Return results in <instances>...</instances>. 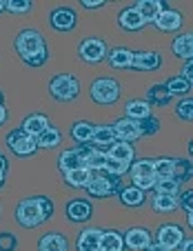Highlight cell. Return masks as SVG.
<instances>
[{
	"label": "cell",
	"instance_id": "f35d334b",
	"mask_svg": "<svg viewBox=\"0 0 193 251\" xmlns=\"http://www.w3.org/2000/svg\"><path fill=\"white\" fill-rule=\"evenodd\" d=\"M173 162H175V174H173L175 180L180 185L191 180V160H178V158H173Z\"/></svg>",
	"mask_w": 193,
	"mask_h": 251
},
{
	"label": "cell",
	"instance_id": "f1b7e54d",
	"mask_svg": "<svg viewBox=\"0 0 193 251\" xmlns=\"http://www.w3.org/2000/svg\"><path fill=\"white\" fill-rule=\"evenodd\" d=\"M124 114H127L124 118L140 123V120H145L146 116L153 114V109L146 104V100H129V102L124 104Z\"/></svg>",
	"mask_w": 193,
	"mask_h": 251
},
{
	"label": "cell",
	"instance_id": "7bdbcfd3",
	"mask_svg": "<svg viewBox=\"0 0 193 251\" xmlns=\"http://www.w3.org/2000/svg\"><path fill=\"white\" fill-rule=\"evenodd\" d=\"M18 249V238L11 231H0V251H16Z\"/></svg>",
	"mask_w": 193,
	"mask_h": 251
},
{
	"label": "cell",
	"instance_id": "30bf717a",
	"mask_svg": "<svg viewBox=\"0 0 193 251\" xmlns=\"http://www.w3.org/2000/svg\"><path fill=\"white\" fill-rule=\"evenodd\" d=\"M184 238V229L180 225H173V223H167V225H160L156 231V242L162 247H167L169 251L178 249L180 242Z\"/></svg>",
	"mask_w": 193,
	"mask_h": 251
},
{
	"label": "cell",
	"instance_id": "d6986e66",
	"mask_svg": "<svg viewBox=\"0 0 193 251\" xmlns=\"http://www.w3.org/2000/svg\"><path fill=\"white\" fill-rule=\"evenodd\" d=\"M171 51L180 58V60H193V33L187 31V33H180L175 36V40L171 43Z\"/></svg>",
	"mask_w": 193,
	"mask_h": 251
},
{
	"label": "cell",
	"instance_id": "83f0119b",
	"mask_svg": "<svg viewBox=\"0 0 193 251\" xmlns=\"http://www.w3.org/2000/svg\"><path fill=\"white\" fill-rule=\"evenodd\" d=\"M98 251H124L122 233L116 229H104L100 236V249Z\"/></svg>",
	"mask_w": 193,
	"mask_h": 251
},
{
	"label": "cell",
	"instance_id": "bcb514c9",
	"mask_svg": "<svg viewBox=\"0 0 193 251\" xmlns=\"http://www.w3.org/2000/svg\"><path fill=\"white\" fill-rule=\"evenodd\" d=\"M85 9H100V7L107 5V0H82L80 2Z\"/></svg>",
	"mask_w": 193,
	"mask_h": 251
},
{
	"label": "cell",
	"instance_id": "484cf974",
	"mask_svg": "<svg viewBox=\"0 0 193 251\" xmlns=\"http://www.w3.org/2000/svg\"><path fill=\"white\" fill-rule=\"evenodd\" d=\"M131 49L127 47H113L111 51H107V62L111 69H129L131 65Z\"/></svg>",
	"mask_w": 193,
	"mask_h": 251
},
{
	"label": "cell",
	"instance_id": "277c9868",
	"mask_svg": "<svg viewBox=\"0 0 193 251\" xmlns=\"http://www.w3.org/2000/svg\"><path fill=\"white\" fill-rule=\"evenodd\" d=\"M89 96L96 104H116L120 100V82L116 78H96L89 87Z\"/></svg>",
	"mask_w": 193,
	"mask_h": 251
},
{
	"label": "cell",
	"instance_id": "c3c4849f",
	"mask_svg": "<svg viewBox=\"0 0 193 251\" xmlns=\"http://www.w3.org/2000/svg\"><path fill=\"white\" fill-rule=\"evenodd\" d=\"M7 171H9V162H7V158L0 153V174L7 176Z\"/></svg>",
	"mask_w": 193,
	"mask_h": 251
},
{
	"label": "cell",
	"instance_id": "d590c367",
	"mask_svg": "<svg viewBox=\"0 0 193 251\" xmlns=\"http://www.w3.org/2000/svg\"><path fill=\"white\" fill-rule=\"evenodd\" d=\"M175 198H178V207L187 213L189 227H191V225H193V189H191V187H187V189H184L180 196H175Z\"/></svg>",
	"mask_w": 193,
	"mask_h": 251
},
{
	"label": "cell",
	"instance_id": "52a82bcc",
	"mask_svg": "<svg viewBox=\"0 0 193 251\" xmlns=\"http://www.w3.org/2000/svg\"><path fill=\"white\" fill-rule=\"evenodd\" d=\"M78 56L82 62L98 65V62L107 60V43L102 38H85L78 47Z\"/></svg>",
	"mask_w": 193,
	"mask_h": 251
},
{
	"label": "cell",
	"instance_id": "4316f807",
	"mask_svg": "<svg viewBox=\"0 0 193 251\" xmlns=\"http://www.w3.org/2000/svg\"><path fill=\"white\" fill-rule=\"evenodd\" d=\"M91 178H94V171H89L87 167H80V169H73L65 174V182L69 187H73V189H87Z\"/></svg>",
	"mask_w": 193,
	"mask_h": 251
},
{
	"label": "cell",
	"instance_id": "ac0fdd59",
	"mask_svg": "<svg viewBox=\"0 0 193 251\" xmlns=\"http://www.w3.org/2000/svg\"><path fill=\"white\" fill-rule=\"evenodd\" d=\"M118 27L122 29V31H129V33H138L142 31V29L146 27L145 23H142L140 14H138L133 7H124L122 11H120L118 16Z\"/></svg>",
	"mask_w": 193,
	"mask_h": 251
},
{
	"label": "cell",
	"instance_id": "603a6c76",
	"mask_svg": "<svg viewBox=\"0 0 193 251\" xmlns=\"http://www.w3.org/2000/svg\"><path fill=\"white\" fill-rule=\"evenodd\" d=\"M94 129L96 125L89 120H75L71 125V138H73L75 145H89L91 138H94Z\"/></svg>",
	"mask_w": 193,
	"mask_h": 251
},
{
	"label": "cell",
	"instance_id": "3957f363",
	"mask_svg": "<svg viewBox=\"0 0 193 251\" xmlns=\"http://www.w3.org/2000/svg\"><path fill=\"white\" fill-rule=\"evenodd\" d=\"M16 223L23 229H36L43 223H47L43 216V209H40V200L36 198H24L18 202L16 207Z\"/></svg>",
	"mask_w": 193,
	"mask_h": 251
},
{
	"label": "cell",
	"instance_id": "8fae6325",
	"mask_svg": "<svg viewBox=\"0 0 193 251\" xmlns=\"http://www.w3.org/2000/svg\"><path fill=\"white\" fill-rule=\"evenodd\" d=\"M162 67L160 51H133L129 69L133 71H158Z\"/></svg>",
	"mask_w": 193,
	"mask_h": 251
},
{
	"label": "cell",
	"instance_id": "44dd1931",
	"mask_svg": "<svg viewBox=\"0 0 193 251\" xmlns=\"http://www.w3.org/2000/svg\"><path fill=\"white\" fill-rule=\"evenodd\" d=\"M47 127H49V118L45 114H29L27 118L23 120V125H20V129L31 138H38Z\"/></svg>",
	"mask_w": 193,
	"mask_h": 251
},
{
	"label": "cell",
	"instance_id": "cb8c5ba5",
	"mask_svg": "<svg viewBox=\"0 0 193 251\" xmlns=\"http://www.w3.org/2000/svg\"><path fill=\"white\" fill-rule=\"evenodd\" d=\"M80 167H85V160H82L80 151L78 149H67V151H62L60 156H58V169L62 171V174H67V171H73V169H80Z\"/></svg>",
	"mask_w": 193,
	"mask_h": 251
},
{
	"label": "cell",
	"instance_id": "e0dca14e",
	"mask_svg": "<svg viewBox=\"0 0 193 251\" xmlns=\"http://www.w3.org/2000/svg\"><path fill=\"white\" fill-rule=\"evenodd\" d=\"M104 153H107L109 158H113V160L124 162V165H131L133 158H136V147H133L131 142L116 140V142L111 145V147L104 149Z\"/></svg>",
	"mask_w": 193,
	"mask_h": 251
},
{
	"label": "cell",
	"instance_id": "8d00e7d4",
	"mask_svg": "<svg viewBox=\"0 0 193 251\" xmlns=\"http://www.w3.org/2000/svg\"><path fill=\"white\" fill-rule=\"evenodd\" d=\"M175 116L182 123H191L193 120V96H184L178 104H175Z\"/></svg>",
	"mask_w": 193,
	"mask_h": 251
},
{
	"label": "cell",
	"instance_id": "f6af8a7d",
	"mask_svg": "<svg viewBox=\"0 0 193 251\" xmlns=\"http://www.w3.org/2000/svg\"><path fill=\"white\" fill-rule=\"evenodd\" d=\"M180 78H184L187 82H193V60H187V62H184Z\"/></svg>",
	"mask_w": 193,
	"mask_h": 251
},
{
	"label": "cell",
	"instance_id": "5bb4252c",
	"mask_svg": "<svg viewBox=\"0 0 193 251\" xmlns=\"http://www.w3.org/2000/svg\"><path fill=\"white\" fill-rule=\"evenodd\" d=\"M133 9L140 14L145 25H153L158 16L162 14V9H165V2L162 0H140V2L133 5Z\"/></svg>",
	"mask_w": 193,
	"mask_h": 251
},
{
	"label": "cell",
	"instance_id": "f5cc1de1",
	"mask_svg": "<svg viewBox=\"0 0 193 251\" xmlns=\"http://www.w3.org/2000/svg\"><path fill=\"white\" fill-rule=\"evenodd\" d=\"M5 11V0H0V14Z\"/></svg>",
	"mask_w": 193,
	"mask_h": 251
},
{
	"label": "cell",
	"instance_id": "836d02e7",
	"mask_svg": "<svg viewBox=\"0 0 193 251\" xmlns=\"http://www.w3.org/2000/svg\"><path fill=\"white\" fill-rule=\"evenodd\" d=\"M151 207L156 213H171L178 209V198L175 196H167V194H156L151 200Z\"/></svg>",
	"mask_w": 193,
	"mask_h": 251
},
{
	"label": "cell",
	"instance_id": "9a60e30c",
	"mask_svg": "<svg viewBox=\"0 0 193 251\" xmlns=\"http://www.w3.org/2000/svg\"><path fill=\"white\" fill-rule=\"evenodd\" d=\"M153 25H156L162 33H173V31H178V29L182 27V14H180L178 9H171V7L167 9V7H165V9H162V14L158 16Z\"/></svg>",
	"mask_w": 193,
	"mask_h": 251
},
{
	"label": "cell",
	"instance_id": "7c38bea8",
	"mask_svg": "<svg viewBox=\"0 0 193 251\" xmlns=\"http://www.w3.org/2000/svg\"><path fill=\"white\" fill-rule=\"evenodd\" d=\"M122 240H124V249L145 251L146 247L151 245V233H149V229H145V227H129L127 231L122 233Z\"/></svg>",
	"mask_w": 193,
	"mask_h": 251
},
{
	"label": "cell",
	"instance_id": "60d3db41",
	"mask_svg": "<svg viewBox=\"0 0 193 251\" xmlns=\"http://www.w3.org/2000/svg\"><path fill=\"white\" fill-rule=\"evenodd\" d=\"M180 182L178 180H158L153 185V191L156 194H167V196H178L180 194Z\"/></svg>",
	"mask_w": 193,
	"mask_h": 251
},
{
	"label": "cell",
	"instance_id": "b9f144b4",
	"mask_svg": "<svg viewBox=\"0 0 193 251\" xmlns=\"http://www.w3.org/2000/svg\"><path fill=\"white\" fill-rule=\"evenodd\" d=\"M33 7V2L29 0H5V11L9 14H29Z\"/></svg>",
	"mask_w": 193,
	"mask_h": 251
},
{
	"label": "cell",
	"instance_id": "1f68e13d",
	"mask_svg": "<svg viewBox=\"0 0 193 251\" xmlns=\"http://www.w3.org/2000/svg\"><path fill=\"white\" fill-rule=\"evenodd\" d=\"M91 142H94V147H98V149L111 147L113 142H116V133H113V127H111V125H96Z\"/></svg>",
	"mask_w": 193,
	"mask_h": 251
},
{
	"label": "cell",
	"instance_id": "d4e9b609",
	"mask_svg": "<svg viewBox=\"0 0 193 251\" xmlns=\"http://www.w3.org/2000/svg\"><path fill=\"white\" fill-rule=\"evenodd\" d=\"M171 100H173V96L167 91L165 85H151L149 91H146V104L151 109L153 107H169Z\"/></svg>",
	"mask_w": 193,
	"mask_h": 251
},
{
	"label": "cell",
	"instance_id": "5b68a950",
	"mask_svg": "<svg viewBox=\"0 0 193 251\" xmlns=\"http://www.w3.org/2000/svg\"><path fill=\"white\" fill-rule=\"evenodd\" d=\"M120 189H122V178L109 176V174H104V171L94 174L91 182L87 185L89 198H109V196H116Z\"/></svg>",
	"mask_w": 193,
	"mask_h": 251
},
{
	"label": "cell",
	"instance_id": "db71d44e",
	"mask_svg": "<svg viewBox=\"0 0 193 251\" xmlns=\"http://www.w3.org/2000/svg\"><path fill=\"white\" fill-rule=\"evenodd\" d=\"M2 100H5V94H2V91H0V104H5V102H2Z\"/></svg>",
	"mask_w": 193,
	"mask_h": 251
},
{
	"label": "cell",
	"instance_id": "7402d4cb",
	"mask_svg": "<svg viewBox=\"0 0 193 251\" xmlns=\"http://www.w3.org/2000/svg\"><path fill=\"white\" fill-rule=\"evenodd\" d=\"M118 200H120V204H124V207L138 209L146 202V196H145V191H140V189L129 185V187H122V189L118 191Z\"/></svg>",
	"mask_w": 193,
	"mask_h": 251
},
{
	"label": "cell",
	"instance_id": "4fadbf2b",
	"mask_svg": "<svg viewBox=\"0 0 193 251\" xmlns=\"http://www.w3.org/2000/svg\"><path fill=\"white\" fill-rule=\"evenodd\" d=\"M113 127V133H116V140H124V142H136L140 138V125L136 120H129V118H120L116 120Z\"/></svg>",
	"mask_w": 193,
	"mask_h": 251
},
{
	"label": "cell",
	"instance_id": "ab89813d",
	"mask_svg": "<svg viewBox=\"0 0 193 251\" xmlns=\"http://www.w3.org/2000/svg\"><path fill=\"white\" fill-rule=\"evenodd\" d=\"M102 171H104V174H109V176H118V178H122L124 174H129V165H124V162H118V160H113V158L107 156Z\"/></svg>",
	"mask_w": 193,
	"mask_h": 251
},
{
	"label": "cell",
	"instance_id": "d6a6232c",
	"mask_svg": "<svg viewBox=\"0 0 193 251\" xmlns=\"http://www.w3.org/2000/svg\"><path fill=\"white\" fill-rule=\"evenodd\" d=\"M60 140H62V133H60V129L51 127V125H49V127L45 129V131L36 138V142H38V149H56L58 145H60Z\"/></svg>",
	"mask_w": 193,
	"mask_h": 251
},
{
	"label": "cell",
	"instance_id": "9c48e42d",
	"mask_svg": "<svg viewBox=\"0 0 193 251\" xmlns=\"http://www.w3.org/2000/svg\"><path fill=\"white\" fill-rule=\"evenodd\" d=\"M65 213L71 223H89L94 216V204L89 198H71L65 207Z\"/></svg>",
	"mask_w": 193,
	"mask_h": 251
},
{
	"label": "cell",
	"instance_id": "816d5d0a",
	"mask_svg": "<svg viewBox=\"0 0 193 251\" xmlns=\"http://www.w3.org/2000/svg\"><path fill=\"white\" fill-rule=\"evenodd\" d=\"M5 178H7V176H5V174H0V187L5 185Z\"/></svg>",
	"mask_w": 193,
	"mask_h": 251
},
{
	"label": "cell",
	"instance_id": "ffe728a7",
	"mask_svg": "<svg viewBox=\"0 0 193 251\" xmlns=\"http://www.w3.org/2000/svg\"><path fill=\"white\" fill-rule=\"evenodd\" d=\"M38 251H69V240L58 231L45 233L38 240Z\"/></svg>",
	"mask_w": 193,
	"mask_h": 251
},
{
	"label": "cell",
	"instance_id": "74e56055",
	"mask_svg": "<svg viewBox=\"0 0 193 251\" xmlns=\"http://www.w3.org/2000/svg\"><path fill=\"white\" fill-rule=\"evenodd\" d=\"M140 136H156L158 131H160V118H158L156 114L146 116L145 120H140Z\"/></svg>",
	"mask_w": 193,
	"mask_h": 251
},
{
	"label": "cell",
	"instance_id": "681fc988",
	"mask_svg": "<svg viewBox=\"0 0 193 251\" xmlns=\"http://www.w3.org/2000/svg\"><path fill=\"white\" fill-rule=\"evenodd\" d=\"M145 251H169V249H167V247H162V245H158V242H151Z\"/></svg>",
	"mask_w": 193,
	"mask_h": 251
},
{
	"label": "cell",
	"instance_id": "7dc6e473",
	"mask_svg": "<svg viewBox=\"0 0 193 251\" xmlns=\"http://www.w3.org/2000/svg\"><path fill=\"white\" fill-rule=\"evenodd\" d=\"M180 251H193V238L191 236L182 238V242H180Z\"/></svg>",
	"mask_w": 193,
	"mask_h": 251
},
{
	"label": "cell",
	"instance_id": "e575fe53",
	"mask_svg": "<svg viewBox=\"0 0 193 251\" xmlns=\"http://www.w3.org/2000/svg\"><path fill=\"white\" fill-rule=\"evenodd\" d=\"M165 87H167V91H169L171 96H182V98H184V96H191L193 82H187L184 78L175 76V78H171V80H167Z\"/></svg>",
	"mask_w": 193,
	"mask_h": 251
},
{
	"label": "cell",
	"instance_id": "2e32d148",
	"mask_svg": "<svg viewBox=\"0 0 193 251\" xmlns=\"http://www.w3.org/2000/svg\"><path fill=\"white\" fill-rule=\"evenodd\" d=\"M100 236H102V229H98V227L82 229V231L75 236V249L78 251H98Z\"/></svg>",
	"mask_w": 193,
	"mask_h": 251
},
{
	"label": "cell",
	"instance_id": "f907efd6",
	"mask_svg": "<svg viewBox=\"0 0 193 251\" xmlns=\"http://www.w3.org/2000/svg\"><path fill=\"white\" fill-rule=\"evenodd\" d=\"M7 123V107L5 104H0V125Z\"/></svg>",
	"mask_w": 193,
	"mask_h": 251
},
{
	"label": "cell",
	"instance_id": "6da1fadb",
	"mask_svg": "<svg viewBox=\"0 0 193 251\" xmlns=\"http://www.w3.org/2000/svg\"><path fill=\"white\" fill-rule=\"evenodd\" d=\"M14 49L27 67H43L49 60L47 43L38 29H23L14 38Z\"/></svg>",
	"mask_w": 193,
	"mask_h": 251
},
{
	"label": "cell",
	"instance_id": "7a4b0ae2",
	"mask_svg": "<svg viewBox=\"0 0 193 251\" xmlns=\"http://www.w3.org/2000/svg\"><path fill=\"white\" fill-rule=\"evenodd\" d=\"M49 96L58 102H73L80 96V82L73 74H56L49 80Z\"/></svg>",
	"mask_w": 193,
	"mask_h": 251
},
{
	"label": "cell",
	"instance_id": "8992f818",
	"mask_svg": "<svg viewBox=\"0 0 193 251\" xmlns=\"http://www.w3.org/2000/svg\"><path fill=\"white\" fill-rule=\"evenodd\" d=\"M5 142H7V147H9V151L14 153V156H18V158H29V156H33V153L38 151L36 138L27 136L20 127L11 129V131L7 133Z\"/></svg>",
	"mask_w": 193,
	"mask_h": 251
},
{
	"label": "cell",
	"instance_id": "ee69618b",
	"mask_svg": "<svg viewBox=\"0 0 193 251\" xmlns=\"http://www.w3.org/2000/svg\"><path fill=\"white\" fill-rule=\"evenodd\" d=\"M38 200H40V209H43L45 220H51L53 211H56V207H53V200L49 198V196H38Z\"/></svg>",
	"mask_w": 193,
	"mask_h": 251
},
{
	"label": "cell",
	"instance_id": "4dcf8cb0",
	"mask_svg": "<svg viewBox=\"0 0 193 251\" xmlns=\"http://www.w3.org/2000/svg\"><path fill=\"white\" fill-rule=\"evenodd\" d=\"M173 174H175L173 158H158V160H153V178H156V182L158 180H175Z\"/></svg>",
	"mask_w": 193,
	"mask_h": 251
},
{
	"label": "cell",
	"instance_id": "ba28073f",
	"mask_svg": "<svg viewBox=\"0 0 193 251\" xmlns=\"http://www.w3.org/2000/svg\"><path fill=\"white\" fill-rule=\"evenodd\" d=\"M78 25V16L71 7H56V9L49 14V27L58 33H69L75 29Z\"/></svg>",
	"mask_w": 193,
	"mask_h": 251
},
{
	"label": "cell",
	"instance_id": "f546056e",
	"mask_svg": "<svg viewBox=\"0 0 193 251\" xmlns=\"http://www.w3.org/2000/svg\"><path fill=\"white\" fill-rule=\"evenodd\" d=\"M129 176H131V180L153 178V158H138V160H133V165H129Z\"/></svg>",
	"mask_w": 193,
	"mask_h": 251
}]
</instances>
